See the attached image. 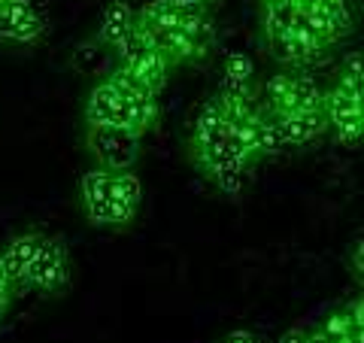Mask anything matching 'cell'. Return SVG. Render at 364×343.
Here are the masks:
<instances>
[{
  "instance_id": "6da1fadb",
  "label": "cell",
  "mask_w": 364,
  "mask_h": 343,
  "mask_svg": "<svg viewBox=\"0 0 364 343\" xmlns=\"http://www.w3.org/2000/svg\"><path fill=\"white\" fill-rule=\"evenodd\" d=\"M186 152H188V162L200 170V176L210 179L228 198H240L249 189V182H252L255 167L234 155L231 143H228L222 107L215 97H210L198 110L195 122H191V131H188Z\"/></svg>"
},
{
  "instance_id": "e0dca14e",
  "label": "cell",
  "mask_w": 364,
  "mask_h": 343,
  "mask_svg": "<svg viewBox=\"0 0 364 343\" xmlns=\"http://www.w3.org/2000/svg\"><path fill=\"white\" fill-rule=\"evenodd\" d=\"M318 328H322V334L337 343V340H346V337H364V331H358L355 325H352V319L346 310H334V313H328L322 322H318Z\"/></svg>"
},
{
  "instance_id": "603a6c76",
  "label": "cell",
  "mask_w": 364,
  "mask_h": 343,
  "mask_svg": "<svg viewBox=\"0 0 364 343\" xmlns=\"http://www.w3.org/2000/svg\"><path fill=\"white\" fill-rule=\"evenodd\" d=\"M304 340H306V328H289L279 337V343H304Z\"/></svg>"
},
{
  "instance_id": "9a60e30c",
  "label": "cell",
  "mask_w": 364,
  "mask_h": 343,
  "mask_svg": "<svg viewBox=\"0 0 364 343\" xmlns=\"http://www.w3.org/2000/svg\"><path fill=\"white\" fill-rule=\"evenodd\" d=\"M294 4H298V0H294ZM298 9H301V16L306 19V25L313 28V33L328 46V49L352 33V31H346L343 25H340V21L331 13H328L322 4H298Z\"/></svg>"
},
{
  "instance_id": "4dcf8cb0",
  "label": "cell",
  "mask_w": 364,
  "mask_h": 343,
  "mask_svg": "<svg viewBox=\"0 0 364 343\" xmlns=\"http://www.w3.org/2000/svg\"><path fill=\"white\" fill-rule=\"evenodd\" d=\"M0 4H4V0H0Z\"/></svg>"
},
{
  "instance_id": "8992f818",
  "label": "cell",
  "mask_w": 364,
  "mask_h": 343,
  "mask_svg": "<svg viewBox=\"0 0 364 343\" xmlns=\"http://www.w3.org/2000/svg\"><path fill=\"white\" fill-rule=\"evenodd\" d=\"M85 125H100V128H124V131H134L136 137H143V128H140V122H136L134 110L116 95V88H112L107 79L88 91Z\"/></svg>"
},
{
  "instance_id": "9c48e42d",
  "label": "cell",
  "mask_w": 364,
  "mask_h": 343,
  "mask_svg": "<svg viewBox=\"0 0 364 343\" xmlns=\"http://www.w3.org/2000/svg\"><path fill=\"white\" fill-rule=\"evenodd\" d=\"M279 128L286 134L289 146H310L316 140H322L328 134V119L322 107L316 110H289V112H279Z\"/></svg>"
},
{
  "instance_id": "52a82bcc",
  "label": "cell",
  "mask_w": 364,
  "mask_h": 343,
  "mask_svg": "<svg viewBox=\"0 0 364 343\" xmlns=\"http://www.w3.org/2000/svg\"><path fill=\"white\" fill-rule=\"evenodd\" d=\"M46 33V16L33 0H4L0 4V40L37 43Z\"/></svg>"
},
{
  "instance_id": "ffe728a7",
  "label": "cell",
  "mask_w": 364,
  "mask_h": 343,
  "mask_svg": "<svg viewBox=\"0 0 364 343\" xmlns=\"http://www.w3.org/2000/svg\"><path fill=\"white\" fill-rule=\"evenodd\" d=\"M322 6H325L328 13H331L346 31H352V9H349V0H322Z\"/></svg>"
},
{
  "instance_id": "7a4b0ae2",
  "label": "cell",
  "mask_w": 364,
  "mask_h": 343,
  "mask_svg": "<svg viewBox=\"0 0 364 343\" xmlns=\"http://www.w3.org/2000/svg\"><path fill=\"white\" fill-rule=\"evenodd\" d=\"M79 194H82L85 219L95 228H128L136 219L134 210H128L124 204L116 201L109 170H100V167L88 170V174L79 179Z\"/></svg>"
},
{
  "instance_id": "5b68a950",
  "label": "cell",
  "mask_w": 364,
  "mask_h": 343,
  "mask_svg": "<svg viewBox=\"0 0 364 343\" xmlns=\"http://www.w3.org/2000/svg\"><path fill=\"white\" fill-rule=\"evenodd\" d=\"M322 112L337 143L358 146L364 131V95H349L337 85L322 88Z\"/></svg>"
},
{
  "instance_id": "d6986e66",
  "label": "cell",
  "mask_w": 364,
  "mask_h": 343,
  "mask_svg": "<svg viewBox=\"0 0 364 343\" xmlns=\"http://www.w3.org/2000/svg\"><path fill=\"white\" fill-rule=\"evenodd\" d=\"M340 91H349V95H364V76H361V55H352L346 58V64L340 67V73L334 76V83Z\"/></svg>"
},
{
  "instance_id": "5bb4252c",
  "label": "cell",
  "mask_w": 364,
  "mask_h": 343,
  "mask_svg": "<svg viewBox=\"0 0 364 343\" xmlns=\"http://www.w3.org/2000/svg\"><path fill=\"white\" fill-rule=\"evenodd\" d=\"M255 140H258L261 162L270 158V155H279V152L289 149V140H286V134H282V128H279L277 112L264 110L261 104H255Z\"/></svg>"
},
{
  "instance_id": "3957f363",
  "label": "cell",
  "mask_w": 364,
  "mask_h": 343,
  "mask_svg": "<svg viewBox=\"0 0 364 343\" xmlns=\"http://www.w3.org/2000/svg\"><path fill=\"white\" fill-rule=\"evenodd\" d=\"M85 146L100 170L119 174V170H134L140 162V137L124 128H100V125H85Z\"/></svg>"
},
{
  "instance_id": "ba28073f",
  "label": "cell",
  "mask_w": 364,
  "mask_h": 343,
  "mask_svg": "<svg viewBox=\"0 0 364 343\" xmlns=\"http://www.w3.org/2000/svg\"><path fill=\"white\" fill-rule=\"evenodd\" d=\"M107 83L116 88V95L134 110V116H136V122H140L143 134L152 131V125L161 119V100H158V95H152L149 88H146L143 83H136V79L128 70H122V67H116V70L107 76Z\"/></svg>"
},
{
  "instance_id": "ac0fdd59",
  "label": "cell",
  "mask_w": 364,
  "mask_h": 343,
  "mask_svg": "<svg viewBox=\"0 0 364 343\" xmlns=\"http://www.w3.org/2000/svg\"><path fill=\"white\" fill-rule=\"evenodd\" d=\"M149 49H152V43L146 40V33L134 25V31L116 46V49H112V52H116V61H119L116 67H128V64H134L136 58H140V55H146Z\"/></svg>"
},
{
  "instance_id": "4fadbf2b",
  "label": "cell",
  "mask_w": 364,
  "mask_h": 343,
  "mask_svg": "<svg viewBox=\"0 0 364 343\" xmlns=\"http://www.w3.org/2000/svg\"><path fill=\"white\" fill-rule=\"evenodd\" d=\"M122 70H128L136 83H143L146 88L152 91V95H158L161 97V91L167 88V76H170V64L164 61V55L161 52H155V49H149L146 55H140L134 64H128V67H122Z\"/></svg>"
},
{
  "instance_id": "484cf974",
  "label": "cell",
  "mask_w": 364,
  "mask_h": 343,
  "mask_svg": "<svg viewBox=\"0 0 364 343\" xmlns=\"http://www.w3.org/2000/svg\"><path fill=\"white\" fill-rule=\"evenodd\" d=\"M286 0H258V6H261V13H273V9H279Z\"/></svg>"
},
{
  "instance_id": "8fae6325",
  "label": "cell",
  "mask_w": 364,
  "mask_h": 343,
  "mask_svg": "<svg viewBox=\"0 0 364 343\" xmlns=\"http://www.w3.org/2000/svg\"><path fill=\"white\" fill-rule=\"evenodd\" d=\"M131 31H134V9L124 4V0H112V4L104 6V13L97 19L95 40L104 46V49H116Z\"/></svg>"
},
{
  "instance_id": "4316f807",
  "label": "cell",
  "mask_w": 364,
  "mask_h": 343,
  "mask_svg": "<svg viewBox=\"0 0 364 343\" xmlns=\"http://www.w3.org/2000/svg\"><path fill=\"white\" fill-rule=\"evenodd\" d=\"M0 289H13V285H9V280H6V270H4V258H0ZM16 292V289H13Z\"/></svg>"
},
{
  "instance_id": "2e32d148",
  "label": "cell",
  "mask_w": 364,
  "mask_h": 343,
  "mask_svg": "<svg viewBox=\"0 0 364 343\" xmlns=\"http://www.w3.org/2000/svg\"><path fill=\"white\" fill-rule=\"evenodd\" d=\"M322 107V85L306 73H291V110Z\"/></svg>"
},
{
  "instance_id": "7c38bea8",
  "label": "cell",
  "mask_w": 364,
  "mask_h": 343,
  "mask_svg": "<svg viewBox=\"0 0 364 343\" xmlns=\"http://www.w3.org/2000/svg\"><path fill=\"white\" fill-rule=\"evenodd\" d=\"M219 91L228 95H246V97H258V83H255V64L249 55L243 52H231L225 58V73H222V85Z\"/></svg>"
},
{
  "instance_id": "30bf717a",
  "label": "cell",
  "mask_w": 364,
  "mask_h": 343,
  "mask_svg": "<svg viewBox=\"0 0 364 343\" xmlns=\"http://www.w3.org/2000/svg\"><path fill=\"white\" fill-rule=\"evenodd\" d=\"M40 243H43V234H40V231H25V234H16V237L6 243L4 253H0V258H4L6 280H9V285H13L16 292L25 289L28 268H31L33 255H37Z\"/></svg>"
},
{
  "instance_id": "83f0119b",
  "label": "cell",
  "mask_w": 364,
  "mask_h": 343,
  "mask_svg": "<svg viewBox=\"0 0 364 343\" xmlns=\"http://www.w3.org/2000/svg\"><path fill=\"white\" fill-rule=\"evenodd\" d=\"M364 337H346V340H337V343H361Z\"/></svg>"
},
{
  "instance_id": "7402d4cb",
  "label": "cell",
  "mask_w": 364,
  "mask_h": 343,
  "mask_svg": "<svg viewBox=\"0 0 364 343\" xmlns=\"http://www.w3.org/2000/svg\"><path fill=\"white\" fill-rule=\"evenodd\" d=\"M222 343H258V337L252 334V331H246V328H240V331H231Z\"/></svg>"
},
{
  "instance_id": "277c9868",
  "label": "cell",
  "mask_w": 364,
  "mask_h": 343,
  "mask_svg": "<svg viewBox=\"0 0 364 343\" xmlns=\"http://www.w3.org/2000/svg\"><path fill=\"white\" fill-rule=\"evenodd\" d=\"M70 285V253H67L64 237H49L43 234V243L33 255L25 289H37L43 295H61Z\"/></svg>"
},
{
  "instance_id": "d4e9b609",
  "label": "cell",
  "mask_w": 364,
  "mask_h": 343,
  "mask_svg": "<svg viewBox=\"0 0 364 343\" xmlns=\"http://www.w3.org/2000/svg\"><path fill=\"white\" fill-rule=\"evenodd\" d=\"M304 343H331V340H328V337L322 334V328L316 325V328H306V340H304Z\"/></svg>"
},
{
  "instance_id": "cb8c5ba5",
  "label": "cell",
  "mask_w": 364,
  "mask_h": 343,
  "mask_svg": "<svg viewBox=\"0 0 364 343\" xmlns=\"http://www.w3.org/2000/svg\"><path fill=\"white\" fill-rule=\"evenodd\" d=\"M13 298H16V292H13V289H0V319L6 316V310H9V304H13Z\"/></svg>"
},
{
  "instance_id": "f1b7e54d",
  "label": "cell",
  "mask_w": 364,
  "mask_h": 343,
  "mask_svg": "<svg viewBox=\"0 0 364 343\" xmlns=\"http://www.w3.org/2000/svg\"><path fill=\"white\" fill-rule=\"evenodd\" d=\"M298 4H322V0H298Z\"/></svg>"
},
{
  "instance_id": "f546056e",
  "label": "cell",
  "mask_w": 364,
  "mask_h": 343,
  "mask_svg": "<svg viewBox=\"0 0 364 343\" xmlns=\"http://www.w3.org/2000/svg\"><path fill=\"white\" fill-rule=\"evenodd\" d=\"M200 4H203V6H213V4H215V0H200Z\"/></svg>"
},
{
  "instance_id": "44dd1931",
  "label": "cell",
  "mask_w": 364,
  "mask_h": 343,
  "mask_svg": "<svg viewBox=\"0 0 364 343\" xmlns=\"http://www.w3.org/2000/svg\"><path fill=\"white\" fill-rule=\"evenodd\" d=\"M343 310L349 313V319H352V325H355L358 331H364V301L361 298H355V301H349Z\"/></svg>"
}]
</instances>
